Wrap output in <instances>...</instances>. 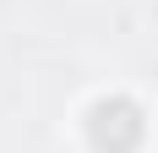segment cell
Instances as JSON below:
<instances>
[{"label":"cell","mask_w":158,"mask_h":153,"mask_svg":"<svg viewBox=\"0 0 158 153\" xmlns=\"http://www.w3.org/2000/svg\"><path fill=\"white\" fill-rule=\"evenodd\" d=\"M87 137L98 153H131L142 142V109L131 98H98L87 109Z\"/></svg>","instance_id":"cell-1"}]
</instances>
